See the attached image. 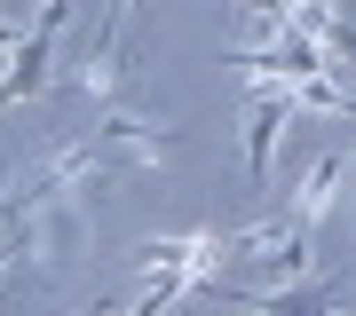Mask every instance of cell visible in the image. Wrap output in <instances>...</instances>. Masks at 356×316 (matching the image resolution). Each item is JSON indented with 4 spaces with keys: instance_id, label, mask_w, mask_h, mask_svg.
<instances>
[{
    "instance_id": "1",
    "label": "cell",
    "mask_w": 356,
    "mask_h": 316,
    "mask_svg": "<svg viewBox=\"0 0 356 316\" xmlns=\"http://www.w3.org/2000/svg\"><path fill=\"white\" fill-rule=\"evenodd\" d=\"M56 32H64V0H48V8H40V32H32L24 48L8 56V79H0V103H24V95H40V79H48V48H56Z\"/></svg>"
},
{
    "instance_id": "2",
    "label": "cell",
    "mask_w": 356,
    "mask_h": 316,
    "mask_svg": "<svg viewBox=\"0 0 356 316\" xmlns=\"http://www.w3.org/2000/svg\"><path fill=\"white\" fill-rule=\"evenodd\" d=\"M285 103L277 95H261V111H254V126H245V166H254V182L269 190V151H277V135H285Z\"/></svg>"
}]
</instances>
